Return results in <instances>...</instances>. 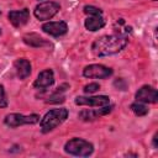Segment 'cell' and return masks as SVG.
<instances>
[{
    "instance_id": "13",
    "label": "cell",
    "mask_w": 158,
    "mask_h": 158,
    "mask_svg": "<svg viewBox=\"0 0 158 158\" xmlns=\"http://www.w3.org/2000/svg\"><path fill=\"white\" fill-rule=\"evenodd\" d=\"M14 67H15V69H16L17 77H19L21 80L26 79V78L31 74V64H30V62H28L27 59H25V58L16 59L15 63H14Z\"/></svg>"
},
{
    "instance_id": "20",
    "label": "cell",
    "mask_w": 158,
    "mask_h": 158,
    "mask_svg": "<svg viewBox=\"0 0 158 158\" xmlns=\"http://www.w3.org/2000/svg\"><path fill=\"white\" fill-rule=\"evenodd\" d=\"M6 106H7V99L5 95L4 86L0 84V107H6Z\"/></svg>"
},
{
    "instance_id": "4",
    "label": "cell",
    "mask_w": 158,
    "mask_h": 158,
    "mask_svg": "<svg viewBox=\"0 0 158 158\" xmlns=\"http://www.w3.org/2000/svg\"><path fill=\"white\" fill-rule=\"evenodd\" d=\"M60 6L59 4L54 2V1H46V2H41L35 7V16L37 20L40 21H44V20H49L52 19L58 11H59Z\"/></svg>"
},
{
    "instance_id": "14",
    "label": "cell",
    "mask_w": 158,
    "mask_h": 158,
    "mask_svg": "<svg viewBox=\"0 0 158 158\" xmlns=\"http://www.w3.org/2000/svg\"><path fill=\"white\" fill-rule=\"evenodd\" d=\"M23 42L31 47H44V46H49V42H47L44 38H42L40 35L37 33H27L22 37Z\"/></svg>"
},
{
    "instance_id": "5",
    "label": "cell",
    "mask_w": 158,
    "mask_h": 158,
    "mask_svg": "<svg viewBox=\"0 0 158 158\" xmlns=\"http://www.w3.org/2000/svg\"><path fill=\"white\" fill-rule=\"evenodd\" d=\"M40 121V116L38 115H21V114H10L5 117L4 122L6 126L9 127H19L21 125H33V123H37Z\"/></svg>"
},
{
    "instance_id": "15",
    "label": "cell",
    "mask_w": 158,
    "mask_h": 158,
    "mask_svg": "<svg viewBox=\"0 0 158 158\" xmlns=\"http://www.w3.org/2000/svg\"><path fill=\"white\" fill-rule=\"evenodd\" d=\"M84 26L86 30L89 31H98L99 28L104 27L105 26V20L101 17V15H98V16H91V17H88L84 22Z\"/></svg>"
},
{
    "instance_id": "16",
    "label": "cell",
    "mask_w": 158,
    "mask_h": 158,
    "mask_svg": "<svg viewBox=\"0 0 158 158\" xmlns=\"http://www.w3.org/2000/svg\"><path fill=\"white\" fill-rule=\"evenodd\" d=\"M131 110L137 115V116H144L148 114V107L144 106L141 102H135L131 105Z\"/></svg>"
},
{
    "instance_id": "18",
    "label": "cell",
    "mask_w": 158,
    "mask_h": 158,
    "mask_svg": "<svg viewBox=\"0 0 158 158\" xmlns=\"http://www.w3.org/2000/svg\"><path fill=\"white\" fill-rule=\"evenodd\" d=\"M99 89H100V85H99L98 83H90V84H88V85L84 86V93H86V94H93V93L98 91Z\"/></svg>"
},
{
    "instance_id": "3",
    "label": "cell",
    "mask_w": 158,
    "mask_h": 158,
    "mask_svg": "<svg viewBox=\"0 0 158 158\" xmlns=\"http://www.w3.org/2000/svg\"><path fill=\"white\" fill-rule=\"evenodd\" d=\"M64 151L72 156L88 157L94 152V147L90 142H88L83 138H72L65 143Z\"/></svg>"
},
{
    "instance_id": "21",
    "label": "cell",
    "mask_w": 158,
    "mask_h": 158,
    "mask_svg": "<svg viewBox=\"0 0 158 158\" xmlns=\"http://www.w3.org/2000/svg\"><path fill=\"white\" fill-rule=\"evenodd\" d=\"M114 85H115L116 88H118L120 90H125V89H126V83H125L123 79H116V80L114 81Z\"/></svg>"
},
{
    "instance_id": "12",
    "label": "cell",
    "mask_w": 158,
    "mask_h": 158,
    "mask_svg": "<svg viewBox=\"0 0 158 158\" xmlns=\"http://www.w3.org/2000/svg\"><path fill=\"white\" fill-rule=\"evenodd\" d=\"M28 20H30V11L27 9L9 12V21L15 27H21V26L26 25L28 22Z\"/></svg>"
},
{
    "instance_id": "17",
    "label": "cell",
    "mask_w": 158,
    "mask_h": 158,
    "mask_svg": "<svg viewBox=\"0 0 158 158\" xmlns=\"http://www.w3.org/2000/svg\"><path fill=\"white\" fill-rule=\"evenodd\" d=\"M84 12L88 14V15H91V16H98V15L102 14V11L99 7H95V6H91V5L84 6Z\"/></svg>"
},
{
    "instance_id": "10",
    "label": "cell",
    "mask_w": 158,
    "mask_h": 158,
    "mask_svg": "<svg viewBox=\"0 0 158 158\" xmlns=\"http://www.w3.org/2000/svg\"><path fill=\"white\" fill-rule=\"evenodd\" d=\"M54 83V75H53V72L51 69H46L43 72H41L37 77V79L35 80L33 83V86L36 89H40V90H44L46 88H49L52 84Z\"/></svg>"
},
{
    "instance_id": "1",
    "label": "cell",
    "mask_w": 158,
    "mask_h": 158,
    "mask_svg": "<svg viewBox=\"0 0 158 158\" xmlns=\"http://www.w3.org/2000/svg\"><path fill=\"white\" fill-rule=\"evenodd\" d=\"M128 40L122 35H105L96 38L91 46V51L98 57H105L115 54L122 51Z\"/></svg>"
},
{
    "instance_id": "7",
    "label": "cell",
    "mask_w": 158,
    "mask_h": 158,
    "mask_svg": "<svg viewBox=\"0 0 158 158\" xmlns=\"http://www.w3.org/2000/svg\"><path fill=\"white\" fill-rule=\"evenodd\" d=\"M136 100L138 102L156 104L158 101V93H157V90L153 86H151V85H143L136 93Z\"/></svg>"
},
{
    "instance_id": "23",
    "label": "cell",
    "mask_w": 158,
    "mask_h": 158,
    "mask_svg": "<svg viewBox=\"0 0 158 158\" xmlns=\"http://www.w3.org/2000/svg\"><path fill=\"white\" fill-rule=\"evenodd\" d=\"M0 35H1V30H0Z\"/></svg>"
},
{
    "instance_id": "8",
    "label": "cell",
    "mask_w": 158,
    "mask_h": 158,
    "mask_svg": "<svg viewBox=\"0 0 158 158\" xmlns=\"http://www.w3.org/2000/svg\"><path fill=\"white\" fill-rule=\"evenodd\" d=\"M74 102L77 105H88V106H96V107H101L105 105L110 104V99L109 96L105 95H99V96H77Z\"/></svg>"
},
{
    "instance_id": "11",
    "label": "cell",
    "mask_w": 158,
    "mask_h": 158,
    "mask_svg": "<svg viewBox=\"0 0 158 158\" xmlns=\"http://www.w3.org/2000/svg\"><path fill=\"white\" fill-rule=\"evenodd\" d=\"M112 110V106H101V109H96V110H83L79 112V118L83 121H93L95 118H98L99 116L106 115Z\"/></svg>"
},
{
    "instance_id": "6",
    "label": "cell",
    "mask_w": 158,
    "mask_h": 158,
    "mask_svg": "<svg viewBox=\"0 0 158 158\" xmlns=\"http://www.w3.org/2000/svg\"><path fill=\"white\" fill-rule=\"evenodd\" d=\"M112 74V69L102 65V64H90L86 65L83 70V75L86 78H95V79H105Z\"/></svg>"
},
{
    "instance_id": "22",
    "label": "cell",
    "mask_w": 158,
    "mask_h": 158,
    "mask_svg": "<svg viewBox=\"0 0 158 158\" xmlns=\"http://www.w3.org/2000/svg\"><path fill=\"white\" fill-rule=\"evenodd\" d=\"M153 146H154V148H157V135H154V137H153Z\"/></svg>"
},
{
    "instance_id": "9",
    "label": "cell",
    "mask_w": 158,
    "mask_h": 158,
    "mask_svg": "<svg viewBox=\"0 0 158 158\" xmlns=\"http://www.w3.org/2000/svg\"><path fill=\"white\" fill-rule=\"evenodd\" d=\"M42 30L43 32L51 35V36H54V37H58V36H63L67 33L68 31V26L64 21H58V22H47L42 26Z\"/></svg>"
},
{
    "instance_id": "19",
    "label": "cell",
    "mask_w": 158,
    "mask_h": 158,
    "mask_svg": "<svg viewBox=\"0 0 158 158\" xmlns=\"http://www.w3.org/2000/svg\"><path fill=\"white\" fill-rule=\"evenodd\" d=\"M64 101V96L63 95H59V93H54L52 96L48 98L47 102H63Z\"/></svg>"
},
{
    "instance_id": "2",
    "label": "cell",
    "mask_w": 158,
    "mask_h": 158,
    "mask_svg": "<svg viewBox=\"0 0 158 158\" xmlns=\"http://www.w3.org/2000/svg\"><path fill=\"white\" fill-rule=\"evenodd\" d=\"M67 117H68V110L67 109H53V110L48 111L40 122L41 131L43 133L51 132L57 126H59L62 122H64Z\"/></svg>"
}]
</instances>
